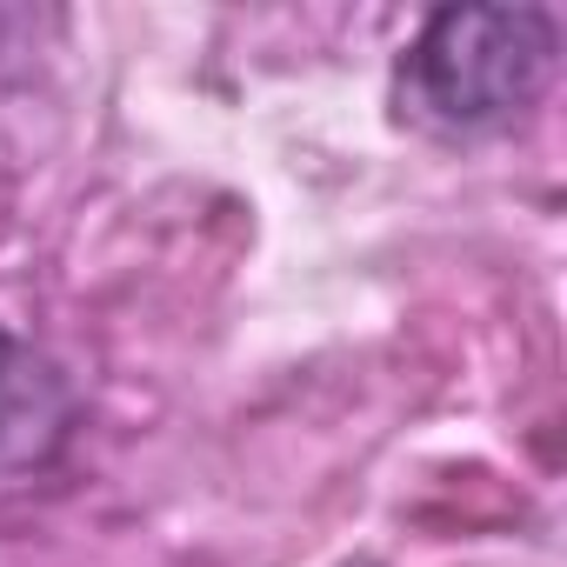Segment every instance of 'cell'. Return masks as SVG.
Here are the masks:
<instances>
[{
  "mask_svg": "<svg viewBox=\"0 0 567 567\" xmlns=\"http://www.w3.org/2000/svg\"><path fill=\"white\" fill-rule=\"evenodd\" d=\"M560 74L554 8H434L394 68V101L441 141L507 134Z\"/></svg>",
  "mask_w": 567,
  "mask_h": 567,
  "instance_id": "cell-1",
  "label": "cell"
},
{
  "mask_svg": "<svg viewBox=\"0 0 567 567\" xmlns=\"http://www.w3.org/2000/svg\"><path fill=\"white\" fill-rule=\"evenodd\" d=\"M81 434L74 374L0 321V487H28L68 461Z\"/></svg>",
  "mask_w": 567,
  "mask_h": 567,
  "instance_id": "cell-2",
  "label": "cell"
}]
</instances>
